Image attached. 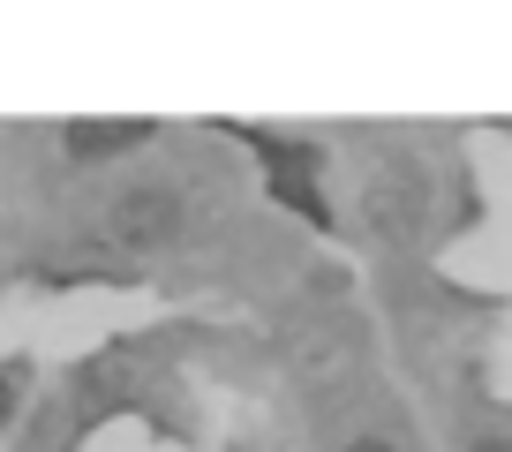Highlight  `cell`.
I'll return each mask as SVG.
<instances>
[{"mask_svg":"<svg viewBox=\"0 0 512 452\" xmlns=\"http://www.w3.org/2000/svg\"><path fill=\"white\" fill-rule=\"evenodd\" d=\"M256 151H264V166H272V196H287L302 219H317L324 226V196H317V151H302V144H279V136H256V129H241Z\"/></svg>","mask_w":512,"mask_h":452,"instance_id":"6da1fadb","label":"cell"},{"mask_svg":"<svg viewBox=\"0 0 512 452\" xmlns=\"http://www.w3.org/2000/svg\"><path fill=\"white\" fill-rule=\"evenodd\" d=\"M166 226H174V196H159V189H136L113 211V234H121V242H159Z\"/></svg>","mask_w":512,"mask_h":452,"instance_id":"7a4b0ae2","label":"cell"},{"mask_svg":"<svg viewBox=\"0 0 512 452\" xmlns=\"http://www.w3.org/2000/svg\"><path fill=\"white\" fill-rule=\"evenodd\" d=\"M144 136H151V121H68V151L76 159H106V151H128Z\"/></svg>","mask_w":512,"mask_h":452,"instance_id":"3957f363","label":"cell"},{"mask_svg":"<svg viewBox=\"0 0 512 452\" xmlns=\"http://www.w3.org/2000/svg\"><path fill=\"white\" fill-rule=\"evenodd\" d=\"M8 407H16V392H8V377H0V422H8Z\"/></svg>","mask_w":512,"mask_h":452,"instance_id":"277c9868","label":"cell"},{"mask_svg":"<svg viewBox=\"0 0 512 452\" xmlns=\"http://www.w3.org/2000/svg\"><path fill=\"white\" fill-rule=\"evenodd\" d=\"M354 452H392V445H384V437H362V445H354Z\"/></svg>","mask_w":512,"mask_h":452,"instance_id":"5b68a950","label":"cell"},{"mask_svg":"<svg viewBox=\"0 0 512 452\" xmlns=\"http://www.w3.org/2000/svg\"><path fill=\"white\" fill-rule=\"evenodd\" d=\"M482 452H505V445H482Z\"/></svg>","mask_w":512,"mask_h":452,"instance_id":"8992f818","label":"cell"}]
</instances>
